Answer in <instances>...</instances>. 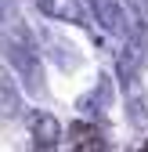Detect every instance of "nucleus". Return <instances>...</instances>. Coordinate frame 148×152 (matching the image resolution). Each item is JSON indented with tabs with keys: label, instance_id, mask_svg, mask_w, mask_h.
Here are the masks:
<instances>
[{
	"label": "nucleus",
	"instance_id": "nucleus-1",
	"mask_svg": "<svg viewBox=\"0 0 148 152\" xmlns=\"http://www.w3.org/2000/svg\"><path fill=\"white\" fill-rule=\"evenodd\" d=\"M69 134H72V145H76V148H101L98 127H90V123H72Z\"/></svg>",
	"mask_w": 148,
	"mask_h": 152
}]
</instances>
